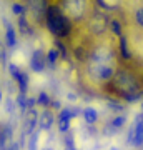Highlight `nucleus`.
I'll list each match as a JSON object with an SVG mask.
<instances>
[{
  "label": "nucleus",
  "instance_id": "obj_28",
  "mask_svg": "<svg viewBox=\"0 0 143 150\" xmlns=\"http://www.w3.org/2000/svg\"><path fill=\"white\" fill-rule=\"evenodd\" d=\"M15 105H17V103L13 102L12 98H7V112H8V113H12L13 110H15Z\"/></svg>",
  "mask_w": 143,
  "mask_h": 150
},
{
  "label": "nucleus",
  "instance_id": "obj_26",
  "mask_svg": "<svg viewBox=\"0 0 143 150\" xmlns=\"http://www.w3.org/2000/svg\"><path fill=\"white\" fill-rule=\"evenodd\" d=\"M135 20H137V23L140 27H143V8H138L135 12Z\"/></svg>",
  "mask_w": 143,
  "mask_h": 150
},
{
  "label": "nucleus",
  "instance_id": "obj_15",
  "mask_svg": "<svg viewBox=\"0 0 143 150\" xmlns=\"http://www.w3.org/2000/svg\"><path fill=\"white\" fill-rule=\"evenodd\" d=\"M35 98H37V105H40V107H43V108H48L52 105V97L48 95L47 92H40Z\"/></svg>",
  "mask_w": 143,
  "mask_h": 150
},
{
  "label": "nucleus",
  "instance_id": "obj_12",
  "mask_svg": "<svg viewBox=\"0 0 143 150\" xmlns=\"http://www.w3.org/2000/svg\"><path fill=\"white\" fill-rule=\"evenodd\" d=\"M17 82V87H18V92L20 93H27L28 92V85H30V79H28V74L25 70H20L18 77L15 79Z\"/></svg>",
  "mask_w": 143,
  "mask_h": 150
},
{
  "label": "nucleus",
  "instance_id": "obj_24",
  "mask_svg": "<svg viewBox=\"0 0 143 150\" xmlns=\"http://www.w3.org/2000/svg\"><path fill=\"white\" fill-rule=\"evenodd\" d=\"M133 139H135V125L132 123V127L128 129V135H127V144L133 145Z\"/></svg>",
  "mask_w": 143,
  "mask_h": 150
},
{
  "label": "nucleus",
  "instance_id": "obj_13",
  "mask_svg": "<svg viewBox=\"0 0 143 150\" xmlns=\"http://www.w3.org/2000/svg\"><path fill=\"white\" fill-rule=\"evenodd\" d=\"M45 55H47V65L50 69H53V67L57 65V62L62 59V54H60V50L57 47H50L47 52H45Z\"/></svg>",
  "mask_w": 143,
  "mask_h": 150
},
{
  "label": "nucleus",
  "instance_id": "obj_22",
  "mask_svg": "<svg viewBox=\"0 0 143 150\" xmlns=\"http://www.w3.org/2000/svg\"><path fill=\"white\" fill-rule=\"evenodd\" d=\"M120 52H122V55L125 57V59H130L132 55H130V50H128V45H127V38L123 37H120Z\"/></svg>",
  "mask_w": 143,
  "mask_h": 150
},
{
  "label": "nucleus",
  "instance_id": "obj_8",
  "mask_svg": "<svg viewBox=\"0 0 143 150\" xmlns=\"http://www.w3.org/2000/svg\"><path fill=\"white\" fill-rule=\"evenodd\" d=\"M4 27H5V35H4V38H5V45L8 48H15L17 45H18V37H17L15 27H13L7 18H4Z\"/></svg>",
  "mask_w": 143,
  "mask_h": 150
},
{
  "label": "nucleus",
  "instance_id": "obj_27",
  "mask_svg": "<svg viewBox=\"0 0 143 150\" xmlns=\"http://www.w3.org/2000/svg\"><path fill=\"white\" fill-rule=\"evenodd\" d=\"M108 105H110V108L113 110V112H122L123 110V105L122 103H118V102H110Z\"/></svg>",
  "mask_w": 143,
  "mask_h": 150
},
{
  "label": "nucleus",
  "instance_id": "obj_19",
  "mask_svg": "<svg viewBox=\"0 0 143 150\" xmlns=\"http://www.w3.org/2000/svg\"><path fill=\"white\" fill-rule=\"evenodd\" d=\"M38 139H40V129L35 130L33 134H30V139H28V150H38L37 149Z\"/></svg>",
  "mask_w": 143,
  "mask_h": 150
},
{
  "label": "nucleus",
  "instance_id": "obj_5",
  "mask_svg": "<svg viewBox=\"0 0 143 150\" xmlns=\"http://www.w3.org/2000/svg\"><path fill=\"white\" fill-rule=\"evenodd\" d=\"M28 67H30V70H32V72H35V74H43V72H45V69L48 67L45 52H43V50H40V48H35V50L32 52V55H30Z\"/></svg>",
  "mask_w": 143,
  "mask_h": 150
},
{
  "label": "nucleus",
  "instance_id": "obj_2",
  "mask_svg": "<svg viewBox=\"0 0 143 150\" xmlns=\"http://www.w3.org/2000/svg\"><path fill=\"white\" fill-rule=\"evenodd\" d=\"M45 25L55 38L63 40L72 33V20L65 15L60 5H48V10L45 13Z\"/></svg>",
  "mask_w": 143,
  "mask_h": 150
},
{
  "label": "nucleus",
  "instance_id": "obj_3",
  "mask_svg": "<svg viewBox=\"0 0 143 150\" xmlns=\"http://www.w3.org/2000/svg\"><path fill=\"white\" fill-rule=\"evenodd\" d=\"M111 83L115 87L117 93H120V97H123V98L127 95H132V93H138V88H140L137 79L125 70L115 72L113 79H111Z\"/></svg>",
  "mask_w": 143,
  "mask_h": 150
},
{
  "label": "nucleus",
  "instance_id": "obj_35",
  "mask_svg": "<svg viewBox=\"0 0 143 150\" xmlns=\"http://www.w3.org/2000/svg\"><path fill=\"white\" fill-rule=\"evenodd\" d=\"M142 108H143V102H142Z\"/></svg>",
  "mask_w": 143,
  "mask_h": 150
},
{
  "label": "nucleus",
  "instance_id": "obj_10",
  "mask_svg": "<svg viewBox=\"0 0 143 150\" xmlns=\"http://www.w3.org/2000/svg\"><path fill=\"white\" fill-rule=\"evenodd\" d=\"M13 144V129L10 125H4L0 132V150H7Z\"/></svg>",
  "mask_w": 143,
  "mask_h": 150
},
{
  "label": "nucleus",
  "instance_id": "obj_25",
  "mask_svg": "<svg viewBox=\"0 0 143 150\" xmlns=\"http://www.w3.org/2000/svg\"><path fill=\"white\" fill-rule=\"evenodd\" d=\"M63 144H65V147H75V144H73V135L72 134H65V139H63Z\"/></svg>",
  "mask_w": 143,
  "mask_h": 150
},
{
  "label": "nucleus",
  "instance_id": "obj_23",
  "mask_svg": "<svg viewBox=\"0 0 143 150\" xmlns=\"http://www.w3.org/2000/svg\"><path fill=\"white\" fill-rule=\"evenodd\" d=\"M20 70H22V69H20V67H18L17 64H13V62H12V64H8V74H10V77L13 79V80H15L17 77H18Z\"/></svg>",
  "mask_w": 143,
  "mask_h": 150
},
{
  "label": "nucleus",
  "instance_id": "obj_4",
  "mask_svg": "<svg viewBox=\"0 0 143 150\" xmlns=\"http://www.w3.org/2000/svg\"><path fill=\"white\" fill-rule=\"evenodd\" d=\"M60 8L70 20H82L87 13V0H62Z\"/></svg>",
  "mask_w": 143,
  "mask_h": 150
},
{
  "label": "nucleus",
  "instance_id": "obj_34",
  "mask_svg": "<svg viewBox=\"0 0 143 150\" xmlns=\"http://www.w3.org/2000/svg\"><path fill=\"white\" fill-rule=\"evenodd\" d=\"M111 150H118V149H117V147H113V149H111Z\"/></svg>",
  "mask_w": 143,
  "mask_h": 150
},
{
  "label": "nucleus",
  "instance_id": "obj_31",
  "mask_svg": "<svg viewBox=\"0 0 143 150\" xmlns=\"http://www.w3.org/2000/svg\"><path fill=\"white\" fill-rule=\"evenodd\" d=\"M2 60H5V54H4V50H2V45H0V62Z\"/></svg>",
  "mask_w": 143,
  "mask_h": 150
},
{
  "label": "nucleus",
  "instance_id": "obj_16",
  "mask_svg": "<svg viewBox=\"0 0 143 150\" xmlns=\"http://www.w3.org/2000/svg\"><path fill=\"white\" fill-rule=\"evenodd\" d=\"M10 10H12V13L13 15H17V17H22V15H27V7H25V4H22V2H13L10 5Z\"/></svg>",
  "mask_w": 143,
  "mask_h": 150
},
{
  "label": "nucleus",
  "instance_id": "obj_14",
  "mask_svg": "<svg viewBox=\"0 0 143 150\" xmlns=\"http://www.w3.org/2000/svg\"><path fill=\"white\" fill-rule=\"evenodd\" d=\"M82 113L78 107H62L58 110V118H70V120H73L77 118Z\"/></svg>",
  "mask_w": 143,
  "mask_h": 150
},
{
  "label": "nucleus",
  "instance_id": "obj_17",
  "mask_svg": "<svg viewBox=\"0 0 143 150\" xmlns=\"http://www.w3.org/2000/svg\"><path fill=\"white\" fill-rule=\"evenodd\" d=\"M127 123V115H115V117L110 120V125L115 130H122Z\"/></svg>",
  "mask_w": 143,
  "mask_h": 150
},
{
  "label": "nucleus",
  "instance_id": "obj_6",
  "mask_svg": "<svg viewBox=\"0 0 143 150\" xmlns=\"http://www.w3.org/2000/svg\"><path fill=\"white\" fill-rule=\"evenodd\" d=\"M38 127V112L37 108H27L23 112V137L30 135L35 132V129Z\"/></svg>",
  "mask_w": 143,
  "mask_h": 150
},
{
  "label": "nucleus",
  "instance_id": "obj_18",
  "mask_svg": "<svg viewBox=\"0 0 143 150\" xmlns=\"http://www.w3.org/2000/svg\"><path fill=\"white\" fill-rule=\"evenodd\" d=\"M15 103H17V107L20 108L22 112H25L27 108H28V97H27V93H20V92H18Z\"/></svg>",
  "mask_w": 143,
  "mask_h": 150
},
{
  "label": "nucleus",
  "instance_id": "obj_30",
  "mask_svg": "<svg viewBox=\"0 0 143 150\" xmlns=\"http://www.w3.org/2000/svg\"><path fill=\"white\" fill-rule=\"evenodd\" d=\"M20 147H22L20 144H17V142H13V144H12V145H10V147H8L7 150H20Z\"/></svg>",
  "mask_w": 143,
  "mask_h": 150
},
{
  "label": "nucleus",
  "instance_id": "obj_1",
  "mask_svg": "<svg viewBox=\"0 0 143 150\" xmlns=\"http://www.w3.org/2000/svg\"><path fill=\"white\" fill-rule=\"evenodd\" d=\"M87 72L92 80L95 82H110L115 75L113 52L108 47L93 48L87 59Z\"/></svg>",
  "mask_w": 143,
  "mask_h": 150
},
{
  "label": "nucleus",
  "instance_id": "obj_9",
  "mask_svg": "<svg viewBox=\"0 0 143 150\" xmlns=\"http://www.w3.org/2000/svg\"><path fill=\"white\" fill-rule=\"evenodd\" d=\"M53 123H55V115H53V112L48 110V108H45L38 115V129L43 130V132H48V130H52Z\"/></svg>",
  "mask_w": 143,
  "mask_h": 150
},
{
  "label": "nucleus",
  "instance_id": "obj_11",
  "mask_svg": "<svg viewBox=\"0 0 143 150\" xmlns=\"http://www.w3.org/2000/svg\"><path fill=\"white\" fill-rule=\"evenodd\" d=\"M82 115H83V120L87 125H95L98 122V112L95 107H85L82 110Z\"/></svg>",
  "mask_w": 143,
  "mask_h": 150
},
{
  "label": "nucleus",
  "instance_id": "obj_7",
  "mask_svg": "<svg viewBox=\"0 0 143 150\" xmlns=\"http://www.w3.org/2000/svg\"><path fill=\"white\" fill-rule=\"evenodd\" d=\"M48 5H50V4H48L47 0H25L27 10L32 12V15L35 17V18H38V17H43V18H45Z\"/></svg>",
  "mask_w": 143,
  "mask_h": 150
},
{
  "label": "nucleus",
  "instance_id": "obj_21",
  "mask_svg": "<svg viewBox=\"0 0 143 150\" xmlns=\"http://www.w3.org/2000/svg\"><path fill=\"white\" fill-rule=\"evenodd\" d=\"M110 28H111V32L115 33V35H118V37H122L123 35V30H122V23L118 20H110Z\"/></svg>",
  "mask_w": 143,
  "mask_h": 150
},
{
  "label": "nucleus",
  "instance_id": "obj_33",
  "mask_svg": "<svg viewBox=\"0 0 143 150\" xmlns=\"http://www.w3.org/2000/svg\"><path fill=\"white\" fill-rule=\"evenodd\" d=\"M65 150H77L75 147H65Z\"/></svg>",
  "mask_w": 143,
  "mask_h": 150
},
{
  "label": "nucleus",
  "instance_id": "obj_29",
  "mask_svg": "<svg viewBox=\"0 0 143 150\" xmlns=\"http://www.w3.org/2000/svg\"><path fill=\"white\" fill-rule=\"evenodd\" d=\"M50 107H52L53 110H60L62 105H60V102H57V100H52V105H50Z\"/></svg>",
  "mask_w": 143,
  "mask_h": 150
},
{
  "label": "nucleus",
  "instance_id": "obj_32",
  "mask_svg": "<svg viewBox=\"0 0 143 150\" xmlns=\"http://www.w3.org/2000/svg\"><path fill=\"white\" fill-rule=\"evenodd\" d=\"M2 100H4V93H2V88H0V103H2Z\"/></svg>",
  "mask_w": 143,
  "mask_h": 150
},
{
  "label": "nucleus",
  "instance_id": "obj_20",
  "mask_svg": "<svg viewBox=\"0 0 143 150\" xmlns=\"http://www.w3.org/2000/svg\"><path fill=\"white\" fill-rule=\"evenodd\" d=\"M72 127V120L70 118H58V132L60 134H67Z\"/></svg>",
  "mask_w": 143,
  "mask_h": 150
}]
</instances>
